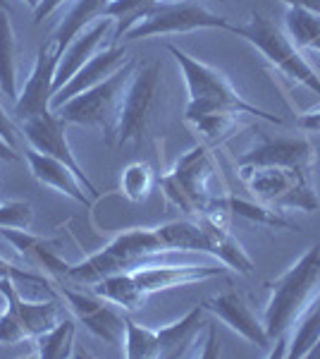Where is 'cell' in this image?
I'll use <instances>...</instances> for the list:
<instances>
[{
	"mask_svg": "<svg viewBox=\"0 0 320 359\" xmlns=\"http://www.w3.org/2000/svg\"><path fill=\"white\" fill-rule=\"evenodd\" d=\"M320 299V245L306 249L284 273L272 283L265 309V331L272 340L270 357H287L294 326Z\"/></svg>",
	"mask_w": 320,
	"mask_h": 359,
	"instance_id": "cell-1",
	"label": "cell"
},
{
	"mask_svg": "<svg viewBox=\"0 0 320 359\" xmlns=\"http://www.w3.org/2000/svg\"><path fill=\"white\" fill-rule=\"evenodd\" d=\"M167 50L174 55L184 74V82L189 89V106L184 111V120L199 118L208 113H237V115H253V118L267 120L272 125H284L280 115H272L263 108L249 103L246 98L239 96V91L232 86L230 79L220 69H215L206 62L196 60L189 53L179 50L177 46H167Z\"/></svg>",
	"mask_w": 320,
	"mask_h": 359,
	"instance_id": "cell-2",
	"label": "cell"
},
{
	"mask_svg": "<svg viewBox=\"0 0 320 359\" xmlns=\"http://www.w3.org/2000/svg\"><path fill=\"white\" fill-rule=\"evenodd\" d=\"M167 113H170V89L162 74V62L151 60L137 65L122 106L115 144L122 147L139 142L141 137L158 135L165 127Z\"/></svg>",
	"mask_w": 320,
	"mask_h": 359,
	"instance_id": "cell-3",
	"label": "cell"
},
{
	"mask_svg": "<svg viewBox=\"0 0 320 359\" xmlns=\"http://www.w3.org/2000/svg\"><path fill=\"white\" fill-rule=\"evenodd\" d=\"M162 254H170V249L160 242L155 228H134L118 235L106 249L91 254L86 262L69 266L67 280L79 285H96L113 273H132L144 266L158 264Z\"/></svg>",
	"mask_w": 320,
	"mask_h": 359,
	"instance_id": "cell-4",
	"label": "cell"
},
{
	"mask_svg": "<svg viewBox=\"0 0 320 359\" xmlns=\"http://www.w3.org/2000/svg\"><path fill=\"white\" fill-rule=\"evenodd\" d=\"M139 62L130 60L125 67L118 69L113 77L106 82L91 86L84 94L69 98L60 108H55V115L62 118L67 125H84V127H98L103 130L108 144H115V135H118L122 106H125V96L130 91L134 69Z\"/></svg>",
	"mask_w": 320,
	"mask_h": 359,
	"instance_id": "cell-5",
	"label": "cell"
},
{
	"mask_svg": "<svg viewBox=\"0 0 320 359\" xmlns=\"http://www.w3.org/2000/svg\"><path fill=\"white\" fill-rule=\"evenodd\" d=\"M227 32L246 39L249 43L263 53L270 65H275L284 77L304 84L308 91L320 96V72L301 55L287 32H282L275 22L263 13H253L246 25H230Z\"/></svg>",
	"mask_w": 320,
	"mask_h": 359,
	"instance_id": "cell-6",
	"label": "cell"
},
{
	"mask_svg": "<svg viewBox=\"0 0 320 359\" xmlns=\"http://www.w3.org/2000/svg\"><path fill=\"white\" fill-rule=\"evenodd\" d=\"M239 177L260 204L270 208H299V211H318L320 196L316 189L313 172L296 170L282 165L244 168Z\"/></svg>",
	"mask_w": 320,
	"mask_h": 359,
	"instance_id": "cell-7",
	"label": "cell"
},
{
	"mask_svg": "<svg viewBox=\"0 0 320 359\" xmlns=\"http://www.w3.org/2000/svg\"><path fill=\"white\" fill-rule=\"evenodd\" d=\"M215 172L213 156L206 147H194L177 161L172 172L160 177V187L174 206L199 218L211 208L215 196L211 194V177Z\"/></svg>",
	"mask_w": 320,
	"mask_h": 359,
	"instance_id": "cell-8",
	"label": "cell"
},
{
	"mask_svg": "<svg viewBox=\"0 0 320 359\" xmlns=\"http://www.w3.org/2000/svg\"><path fill=\"white\" fill-rule=\"evenodd\" d=\"M230 22L215 15L199 0H160L148 10V15L137 27L125 34V39L165 36V34H187L196 29H227Z\"/></svg>",
	"mask_w": 320,
	"mask_h": 359,
	"instance_id": "cell-9",
	"label": "cell"
},
{
	"mask_svg": "<svg viewBox=\"0 0 320 359\" xmlns=\"http://www.w3.org/2000/svg\"><path fill=\"white\" fill-rule=\"evenodd\" d=\"M60 294L67 299L69 311L79 323H84L86 331L106 340L108 345H122L127 316H122V311H118V304L108 302L106 297L96 292H77L72 287H62Z\"/></svg>",
	"mask_w": 320,
	"mask_h": 359,
	"instance_id": "cell-10",
	"label": "cell"
},
{
	"mask_svg": "<svg viewBox=\"0 0 320 359\" xmlns=\"http://www.w3.org/2000/svg\"><path fill=\"white\" fill-rule=\"evenodd\" d=\"M22 132H25V137H27V142L32 149H36V151L46 154V156H53V158L62 161V163H67L69 168H72V170L81 177L86 192L96 199L98 189L94 187V182L89 180V175L84 172V168L79 165V161L74 158L72 147H69V142H67V123L65 120L57 118L53 111L46 113V115H34V118L22 120Z\"/></svg>",
	"mask_w": 320,
	"mask_h": 359,
	"instance_id": "cell-11",
	"label": "cell"
},
{
	"mask_svg": "<svg viewBox=\"0 0 320 359\" xmlns=\"http://www.w3.org/2000/svg\"><path fill=\"white\" fill-rule=\"evenodd\" d=\"M60 48L50 39L48 43L39 46V55L34 62V69L29 74L25 89L20 91V98L15 101V118L27 120L34 115H46L50 113V101H53V82H55V69L60 62Z\"/></svg>",
	"mask_w": 320,
	"mask_h": 359,
	"instance_id": "cell-12",
	"label": "cell"
},
{
	"mask_svg": "<svg viewBox=\"0 0 320 359\" xmlns=\"http://www.w3.org/2000/svg\"><path fill=\"white\" fill-rule=\"evenodd\" d=\"M260 165H282L296 170L316 172V147L308 139H270L260 137L256 147L249 149L239 158L237 168H260Z\"/></svg>",
	"mask_w": 320,
	"mask_h": 359,
	"instance_id": "cell-13",
	"label": "cell"
},
{
	"mask_svg": "<svg viewBox=\"0 0 320 359\" xmlns=\"http://www.w3.org/2000/svg\"><path fill=\"white\" fill-rule=\"evenodd\" d=\"M113 34H115V20L113 17H101V20H96L94 25L86 27L84 32H79L77 36L69 41L67 48L62 50L60 62H57V69H55V82H53L55 94L91 60V57L96 53H101L103 43L106 41L115 43Z\"/></svg>",
	"mask_w": 320,
	"mask_h": 359,
	"instance_id": "cell-14",
	"label": "cell"
},
{
	"mask_svg": "<svg viewBox=\"0 0 320 359\" xmlns=\"http://www.w3.org/2000/svg\"><path fill=\"white\" fill-rule=\"evenodd\" d=\"M206 311H211L213 316H218L225 326H230L235 333H239L244 340H249L251 345L267 350L272 345V340L267 338L265 323L253 314L251 304L246 302L242 292H223L218 297H211L203 302Z\"/></svg>",
	"mask_w": 320,
	"mask_h": 359,
	"instance_id": "cell-15",
	"label": "cell"
},
{
	"mask_svg": "<svg viewBox=\"0 0 320 359\" xmlns=\"http://www.w3.org/2000/svg\"><path fill=\"white\" fill-rule=\"evenodd\" d=\"M130 60L132 57H130V53H127L125 46L110 43L108 48H103L101 53H96L94 57H91V60L86 62V65L81 67L60 91H57V94L53 96V101H50V108L55 111V108H60L62 103H67L69 98L84 94V91H89L91 86L106 82L108 77H113V74L125 67Z\"/></svg>",
	"mask_w": 320,
	"mask_h": 359,
	"instance_id": "cell-16",
	"label": "cell"
},
{
	"mask_svg": "<svg viewBox=\"0 0 320 359\" xmlns=\"http://www.w3.org/2000/svg\"><path fill=\"white\" fill-rule=\"evenodd\" d=\"M223 266H196V264H184V266H172V264H153L144 266V269L132 271L134 280H137L139 290L144 294H153L162 290H172V287H184L194 285V283L208 280V278L225 276Z\"/></svg>",
	"mask_w": 320,
	"mask_h": 359,
	"instance_id": "cell-17",
	"label": "cell"
},
{
	"mask_svg": "<svg viewBox=\"0 0 320 359\" xmlns=\"http://www.w3.org/2000/svg\"><path fill=\"white\" fill-rule=\"evenodd\" d=\"M0 237L20 254L32 269H39L53 278H67V269L72 264L62 262L57 257V240H46L41 235H34L32 230H15V228H0Z\"/></svg>",
	"mask_w": 320,
	"mask_h": 359,
	"instance_id": "cell-18",
	"label": "cell"
},
{
	"mask_svg": "<svg viewBox=\"0 0 320 359\" xmlns=\"http://www.w3.org/2000/svg\"><path fill=\"white\" fill-rule=\"evenodd\" d=\"M27 161H29V168H32L34 177H36L41 184L53 187L55 192H60V194H67L69 199H74L77 204H84V206L94 204V196L84 192L86 187H84V182H81V177L67 163L53 158V156L41 154L32 147L27 149Z\"/></svg>",
	"mask_w": 320,
	"mask_h": 359,
	"instance_id": "cell-19",
	"label": "cell"
},
{
	"mask_svg": "<svg viewBox=\"0 0 320 359\" xmlns=\"http://www.w3.org/2000/svg\"><path fill=\"white\" fill-rule=\"evenodd\" d=\"M203 316H206V306L196 304L194 309H191L189 314H184L179 321H174L165 328H158L160 359L199 357L201 328L206 326Z\"/></svg>",
	"mask_w": 320,
	"mask_h": 359,
	"instance_id": "cell-20",
	"label": "cell"
},
{
	"mask_svg": "<svg viewBox=\"0 0 320 359\" xmlns=\"http://www.w3.org/2000/svg\"><path fill=\"white\" fill-rule=\"evenodd\" d=\"M0 89L13 101L20 98V41L8 8H0Z\"/></svg>",
	"mask_w": 320,
	"mask_h": 359,
	"instance_id": "cell-21",
	"label": "cell"
},
{
	"mask_svg": "<svg viewBox=\"0 0 320 359\" xmlns=\"http://www.w3.org/2000/svg\"><path fill=\"white\" fill-rule=\"evenodd\" d=\"M110 3H113V0H77V3H74V8L69 10L65 20L60 22V27H57V32L53 36L60 53L67 48L69 41H72L79 32H84V29L94 25L96 20L106 17V10L110 8Z\"/></svg>",
	"mask_w": 320,
	"mask_h": 359,
	"instance_id": "cell-22",
	"label": "cell"
},
{
	"mask_svg": "<svg viewBox=\"0 0 320 359\" xmlns=\"http://www.w3.org/2000/svg\"><path fill=\"white\" fill-rule=\"evenodd\" d=\"M160 242L170 252H206L211 254V242H208L206 230L199 221H172L155 228Z\"/></svg>",
	"mask_w": 320,
	"mask_h": 359,
	"instance_id": "cell-23",
	"label": "cell"
},
{
	"mask_svg": "<svg viewBox=\"0 0 320 359\" xmlns=\"http://www.w3.org/2000/svg\"><path fill=\"white\" fill-rule=\"evenodd\" d=\"M94 287L96 294L106 297L108 302L118 304L122 311H137L141 309V304L146 302V294L139 290L137 280L132 273H113L103 280H98Z\"/></svg>",
	"mask_w": 320,
	"mask_h": 359,
	"instance_id": "cell-24",
	"label": "cell"
},
{
	"mask_svg": "<svg viewBox=\"0 0 320 359\" xmlns=\"http://www.w3.org/2000/svg\"><path fill=\"white\" fill-rule=\"evenodd\" d=\"M218 204L225 208L230 216H239L246 218L251 223H260L267 225V228H280V230H299V225L287 221L284 216H280L282 211H275V208L265 206V204H251V201L237 199V196H218Z\"/></svg>",
	"mask_w": 320,
	"mask_h": 359,
	"instance_id": "cell-25",
	"label": "cell"
},
{
	"mask_svg": "<svg viewBox=\"0 0 320 359\" xmlns=\"http://www.w3.org/2000/svg\"><path fill=\"white\" fill-rule=\"evenodd\" d=\"M74 335H77V321L65 316L48 333L34 338L36 355L41 359H67L74 355Z\"/></svg>",
	"mask_w": 320,
	"mask_h": 359,
	"instance_id": "cell-26",
	"label": "cell"
},
{
	"mask_svg": "<svg viewBox=\"0 0 320 359\" xmlns=\"http://www.w3.org/2000/svg\"><path fill=\"white\" fill-rule=\"evenodd\" d=\"M284 27H287V34L296 48L318 50L320 53V15L289 8L287 15H284Z\"/></svg>",
	"mask_w": 320,
	"mask_h": 359,
	"instance_id": "cell-27",
	"label": "cell"
},
{
	"mask_svg": "<svg viewBox=\"0 0 320 359\" xmlns=\"http://www.w3.org/2000/svg\"><path fill=\"white\" fill-rule=\"evenodd\" d=\"M155 5V0H113L110 8L106 10V17L115 20V34L113 41L125 39V34L130 32L148 15V10Z\"/></svg>",
	"mask_w": 320,
	"mask_h": 359,
	"instance_id": "cell-28",
	"label": "cell"
},
{
	"mask_svg": "<svg viewBox=\"0 0 320 359\" xmlns=\"http://www.w3.org/2000/svg\"><path fill=\"white\" fill-rule=\"evenodd\" d=\"M125 326V352L130 359H160L158 331L139 326L137 321L127 318Z\"/></svg>",
	"mask_w": 320,
	"mask_h": 359,
	"instance_id": "cell-29",
	"label": "cell"
},
{
	"mask_svg": "<svg viewBox=\"0 0 320 359\" xmlns=\"http://www.w3.org/2000/svg\"><path fill=\"white\" fill-rule=\"evenodd\" d=\"M155 184V175L151 170L148 163H130L122 170V177H120V187H122V194L127 196L134 204H141V201L148 199L151 189Z\"/></svg>",
	"mask_w": 320,
	"mask_h": 359,
	"instance_id": "cell-30",
	"label": "cell"
},
{
	"mask_svg": "<svg viewBox=\"0 0 320 359\" xmlns=\"http://www.w3.org/2000/svg\"><path fill=\"white\" fill-rule=\"evenodd\" d=\"M296 333L289 338V352L287 357L292 359H306L308 350L316 345V340L320 338V304L313 306L308 314L296 323Z\"/></svg>",
	"mask_w": 320,
	"mask_h": 359,
	"instance_id": "cell-31",
	"label": "cell"
},
{
	"mask_svg": "<svg viewBox=\"0 0 320 359\" xmlns=\"http://www.w3.org/2000/svg\"><path fill=\"white\" fill-rule=\"evenodd\" d=\"M239 118L242 115H237V113H208V115H199V118H191L187 123L194 125L203 137L223 139L239 125Z\"/></svg>",
	"mask_w": 320,
	"mask_h": 359,
	"instance_id": "cell-32",
	"label": "cell"
},
{
	"mask_svg": "<svg viewBox=\"0 0 320 359\" xmlns=\"http://www.w3.org/2000/svg\"><path fill=\"white\" fill-rule=\"evenodd\" d=\"M32 223H34V206L29 201L22 199L0 201V228L32 230Z\"/></svg>",
	"mask_w": 320,
	"mask_h": 359,
	"instance_id": "cell-33",
	"label": "cell"
},
{
	"mask_svg": "<svg viewBox=\"0 0 320 359\" xmlns=\"http://www.w3.org/2000/svg\"><path fill=\"white\" fill-rule=\"evenodd\" d=\"M29 333L25 328V323H22L20 314H17V306L10 302V299H5V309L3 314H0V343L3 345H22L27 343Z\"/></svg>",
	"mask_w": 320,
	"mask_h": 359,
	"instance_id": "cell-34",
	"label": "cell"
},
{
	"mask_svg": "<svg viewBox=\"0 0 320 359\" xmlns=\"http://www.w3.org/2000/svg\"><path fill=\"white\" fill-rule=\"evenodd\" d=\"M17 135H20V132H17L15 120L10 118L8 111L3 108V103H0V137H3L10 147H17Z\"/></svg>",
	"mask_w": 320,
	"mask_h": 359,
	"instance_id": "cell-35",
	"label": "cell"
},
{
	"mask_svg": "<svg viewBox=\"0 0 320 359\" xmlns=\"http://www.w3.org/2000/svg\"><path fill=\"white\" fill-rule=\"evenodd\" d=\"M34 271L27 269H17L15 264H10L8 259L0 257V278H13V280H22V278H29Z\"/></svg>",
	"mask_w": 320,
	"mask_h": 359,
	"instance_id": "cell-36",
	"label": "cell"
},
{
	"mask_svg": "<svg viewBox=\"0 0 320 359\" xmlns=\"http://www.w3.org/2000/svg\"><path fill=\"white\" fill-rule=\"evenodd\" d=\"M67 0H41V5L36 10H34V17H36V25L39 22H43L46 17H50L55 13L57 8H62V5H65Z\"/></svg>",
	"mask_w": 320,
	"mask_h": 359,
	"instance_id": "cell-37",
	"label": "cell"
},
{
	"mask_svg": "<svg viewBox=\"0 0 320 359\" xmlns=\"http://www.w3.org/2000/svg\"><path fill=\"white\" fill-rule=\"evenodd\" d=\"M220 355V347H218V333H215L213 326H208L206 333V347L199 352V357H218Z\"/></svg>",
	"mask_w": 320,
	"mask_h": 359,
	"instance_id": "cell-38",
	"label": "cell"
},
{
	"mask_svg": "<svg viewBox=\"0 0 320 359\" xmlns=\"http://www.w3.org/2000/svg\"><path fill=\"white\" fill-rule=\"evenodd\" d=\"M299 127L308 132H320V111H308L299 118Z\"/></svg>",
	"mask_w": 320,
	"mask_h": 359,
	"instance_id": "cell-39",
	"label": "cell"
},
{
	"mask_svg": "<svg viewBox=\"0 0 320 359\" xmlns=\"http://www.w3.org/2000/svg\"><path fill=\"white\" fill-rule=\"evenodd\" d=\"M287 8H299V10H308V13L320 15V0H282Z\"/></svg>",
	"mask_w": 320,
	"mask_h": 359,
	"instance_id": "cell-40",
	"label": "cell"
},
{
	"mask_svg": "<svg viewBox=\"0 0 320 359\" xmlns=\"http://www.w3.org/2000/svg\"><path fill=\"white\" fill-rule=\"evenodd\" d=\"M17 158H20V156H17V149L10 147V144L0 137V161H17Z\"/></svg>",
	"mask_w": 320,
	"mask_h": 359,
	"instance_id": "cell-41",
	"label": "cell"
},
{
	"mask_svg": "<svg viewBox=\"0 0 320 359\" xmlns=\"http://www.w3.org/2000/svg\"><path fill=\"white\" fill-rule=\"evenodd\" d=\"M306 359H320V338L316 340V345H313L311 350H308Z\"/></svg>",
	"mask_w": 320,
	"mask_h": 359,
	"instance_id": "cell-42",
	"label": "cell"
},
{
	"mask_svg": "<svg viewBox=\"0 0 320 359\" xmlns=\"http://www.w3.org/2000/svg\"><path fill=\"white\" fill-rule=\"evenodd\" d=\"M25 3H27V5H32V8H34V10H36V8H39V5H41V0H25Z\"/></svg>",
	"mask_w": 320,
	"mask_h": 359,
	"instance_id": "cell-43",
	"label": "cell"
},
{
	"mask_svg": "<svg viewBox=\"0 0 320 359\" xmlns=\"http://www.w3.org/2000/svg\"><path fill=\"white\" fill-rule=\"evenodd\" d=\"M0 8H8V0H0Z\"/></svg>",
	"mask_w": 320,
	"mask_h": 359,
	"instance_id": "cell-44",
	"label": "cell"
},
{
	"mask_svg": "<svg viewBox=\"0 0 320 359\" xmlns=\"http://www.w3.org/2000/svg\"><path fill=\"white\" fill-rule=\"evenodd\" d=\"M155 3H160V0H155Z\"/></svg>",
	"mask_w": 320,
	"mask_h": 359,
	"instance_id": "cell-45",
	"label": "cell"
}]
</instances>
